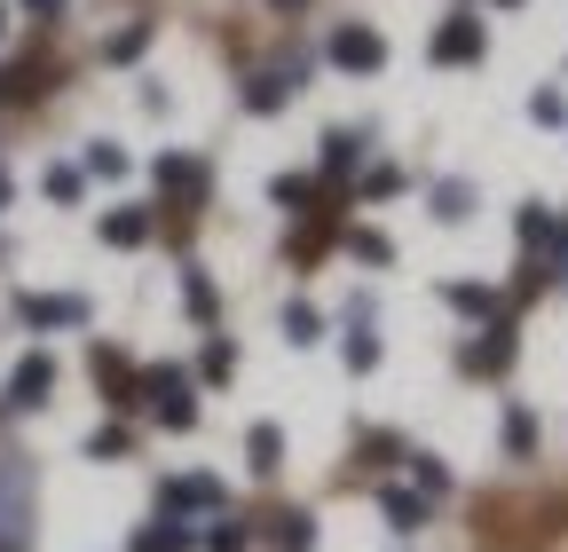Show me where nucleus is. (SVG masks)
I'll list each match as a JSON object with an SVG mask.
<instances>
[{
    "label": "nucleus",
    "instance_id": "obj_33",
    "mask_svg": "<svg viewBox=\"0 0 568 552\" xmlns=\"http://www.w3.org/2000/svg\"><path fill=\"white\" fill-rule=\"evenodd\" d=\"M529 111H537V126H560V119H568V103H560V95H552V88H545V95H537V103H529Z\"/></svg>",
    "mask_w": 568,
    "mask_h": 552
},
{
    "label": "nucleus",
    "instance_id": "obj_36",
    "mask_svg": "<svg viewBox=\"0 0 568 552\" xmlns=\"http://www.w3.org/2000/svg\"><path fill=\"white\" fill-rule=\"evenodd\" d=\"M0 40H9V0H0Z\"/></svg>",
    "mask_w": 568,
    "mask_h": 552
},
{
    "label": "nucleus",
    "instance_id": "obj_5",
    "mask_svg": "<svg viewBox=\"0 0 568 552\" xmlns=\"http://www.w3.org/2000/svg\"><path fill=\"white\" fill-rule=\"evenodd\" d=\"M17 324L24 331H80L88 324V293H24L17 300Z\"/></svg>",
    "mask_w": 568,
    "mask_h": 552
},
{
    "label": "nucleus",
    "instance_id": "obj_9",
    "mask_svg": "<svg viewBox=\"0 0 568 552\" xmlns=\"http://www.w3.org/2000/svg\"><path fill=\"white\" fill-rule=\"evenodd\" d=\"M159 214V205H111V214H103V245H151V222Z\"/></svg>",
    "mask_w": 568,
    "mask_h": 552
},
{
    "label": "nucleus",
    "instance_id": "obj_21",
    "mask_svg": "<svg viewBox=\"0 0 568 552\" xmlns=\"http://www.w3.org/2000/svg\"><path fill=\"white\" fill-rule=\"evenodd\" d=\"M142 48H151V24H119V32L103 40V63H134Z\"/></svg>",
    "mask_w": 568,
    "mask_h": 552
},
{
    "label": "nucleus",
    "instance_id": "obj_13",
    "mask_svg": "<svg viewBox=\"0 0 568 552\" xmlns=\"http://www.w3.org/2000/svg\"><path fill=\"white\" fill-rule=\"evenodd\" d=\"M293 103V72H253L245 80V111H284Z\"/></svg>",
    "mask_w": 568,
    "mask_h": 552
},
{
    "label": "nucleus",
    "instance_id": "obj_6",
    "mask_svg": "<svg viewBox=\"0 0 568 552\" xmlns=\"http://www.w3.org/2000/svg\"><path fill=\"white\" fill-rule=\"evenodd\" d=\"M159 505L166 513H222V481H213V473H182V481L159 490Z\"/></svg>",
    "mask_w": 568,
    "mask_h": 552
},
{
    "label": "nucleus",
    "instance_id": "obj_32",
    "mask_svg": "<svg viewBox=\"0 0 568 552\" xmlns=\"http://www.w3.org/2000/svg\"><path fill=\"white\" fill-rule=\"evenodd\" d=\"M205 552H245V529H237V521H222V529L205 536Z\"/></svg>",
    "mask_w": 568,
    "mask_h": 552
},
{
    "label": "nucleus",
    "instance_id": "obj_30",
    "mask_svg": "<svg viewBox=\"0 0 568 552\" xmlns=\"http://www.w3.org/2000/svg\"><path fill=\"white\" fill-rule=\"evenodd\" d=\"M88 458H126V435H119V427H103V435H88Z\"/></svg>",
    "mask_w": 568,
    "mask_h": 552
},
{
    "label": "nucleus",
    "instance_id": "obj_4",
    "mask_svg": "<svg viewBox=\"0 0 568 552\" xmlns=\"http://www.w3.org/2000/svg\"><path fill=\"white\" fill-rule=\"evenodd\" d=\"M48 395H55V356H48V348H32V356H17L9 387H0V410H9V419H24V410H40Z\"/></svg>",
    "mask_w": 568,
    "mask_h": 552
},
{
    "label": "nucleus",
    "instance_id": "obj_35",
    "mask_svg": "<svg viewBox=\"0 0 568 552\" xmlns=\"http://www.w3.org/2000/svg\"><path fill=\"white\" fill-rule=\"evenodd\" d=\"M9 197H17V174H9V166H0V214H9Z\"/></svg>",
    "mask_w": 568,
    "mask_h": 552
},
{
    "label": "nucleus",
    "instance_id": "obj_23",
    "mask_svg": "<svg viewBox=\"0 0 568 552\" xmlns=\"http://www.w3.org/2000/svg\"><path fill=\"white\" fill-rule=\"evenodd\" d=\"M80 166H88V174H103V182H119V174H126V151H119V143H88V159H80Z\"/></svg>",
    "mask_w": 568,
    "mask_h": 552
},
{
    "label": "nucleus",
    "instance_id": "obj_7",
    "mask_svg": "<svg viewBox=\"0 0 568 552\" xmlns=\"http://www.w3.org/2000/svg\"><path fill=\"white\" fill-rule=\"evenodd\" d=\"M481 48H489L481 17H450V24L435 32V63H481Z\"/></svg>",
    "mask_w": 568,
    "mask_h": 552
},
{
    "label": "nucleus",
    "instance_id": "obj_27",
    "mask_svg": "<svg viewBox=\"0 0 568 552\" xmlns=\"http://www.w3.org/2000/svg\"><path fill=\"white\" fill-rule=\"evenodd\" d=\"M355 260H364V268H387V260H395V245H387L379 229H355Z\"/></svg>",
    "mask_w": 568,
    "mask_h": 552
},
{
    "label": "nucleus",
    "instance_id": "obj_26",
    "mask_svg": "<svg viewBox=\"0 0 568 552\" xmlns=\"http://www.w3.org/2000/svg\"><path fill=\"white\" fill-rule=\"evenodd\" d=\"M506 450H514V458L537 450V419H529V410H506Z\"/></svg>",
    "mask_w": 568,
    "mask_h": 552
},
{
    "label": "nucleus",
    "instance_id": "obj_19",
    "mask_svg": "<svg viewBox=\"0 0 568 552\" xmlns=\"http://www.w3.org/2000/svg\"><path fill=\"white\" fill-rule=\"evenodd\" d=\"M245 458H253V473H276V466H284V435H276V427H253V435H245Z\"/></svg>",
    "mask_w": 568,
    "mask_h": 552
},
{
    "label": "nucleus",
    "instance_id": "obj_10",
    "mask_svg": "<svg viewBox=\"0 0 568 552\" xmlns=\"http://www.w3.org/2000/svg\"><path fill=\"white\" fill-rule=\"evenodd\" d=\"M458 364H466L474 379H497V371L514 364V331H506V324H489V331H481V348H466Z\"/></svg>",
    "mask_w": 568,
    "mask_h": 552
},
{
    "label": "nucleus",
    "instance_id": "obj_34",
    "mask_svg": "<svg viewBox=\"0 0 568 552\" xmlns=\"http://www.w3.org/2000/svg\"><path fill=\"white\" fill-rule=\"evenodd\" d=\"M24 9H32L40 24H55V17H63V0H24Z\"/></svg>",
    "mask_w": 568,
    "mask_h": 552
},
{
    "label": "nucleus",
    "instance_id": "obj_37",
    "mask_svg": "<svg viewBox=\"0 0 568 552\" xmlns=\"http://www.w3.org/2000/svg\"><path fill=\"white\" fill-rule=\"evenodd\" d=\"M268 9H301V0H268Z\"/></svg>",
    "mask_w": 568,
    "mask_h": 552
},
{
    "label": "nucleus",
    "instance_id": "obj_22",
    "mask_svg": "<svg viewBox=\"0 0 568 552\" xmlns=\"http://www.w3.org/2000/svg\"><path fill=\"white\" fill-rule=\"evenodd\" d=\"M379 513H387V521H395V529H403V536H410V529H418V521H426V505H418V498H410V490H379Z\"/></svg>",
    "mask_w": 568,
    "mask_h": 552
},
{
    "label": "nucleus",
    "instance_id": "obj_11",
    "mask_svg": "<svg viewBox=\"0 0 568 552\" xmlns=\"http://www.w3.org/2000/svg\"><path fill=\"white\" fill-rule=\"evenodd\" d=\"M316 166H324V174H355V166H364V134H355V126H332L324 151H316Z\"/></svg>",
    "mask_w": 568,
    "mask_h": 552
},
{
    "label": "nucleus",
    "instance_id": "obj_8",
    "mask_svg": "<svg viewBox=\"0 0 568 552\" xmlns=\"http://www.w3.org/2000/svg\"><path fill=\"white\" fill-rule=\"evenodd\" d=\"M205 182H213L205 159H190V151H166V159H159V190H166V197H205Z\"/></svg>",
    "mask_w": 568,
    "mask_h": 552
},
{
    "label": "nucleus",
    "instance_id": "obj_3",
    "mask_svg": "<svg viewBox=\"0 0 568 552\" xmlns=\"http://www.w3.org/2000/svg\"><path fill=\"white\" fill-rule=\"evenodd\" d=\"M142 395H151V410H159V427H197V387L174 371V364H151L134 379Z\"/></svg>",
    "mask_w": 568,
    "mask_h": 552
},
{
    "label": "nucleus",
    "instance_id": "obj_18",
    "mask_svg": "<svg viewBox=\"0 0 568 552\" xmlns=\"http://www.w3.org/2000/svg\"><path fill=\"white\" fill-rule=\"evenodd\" d=\"M284 339H293V348H316V339H324V316H316L308 300H293V308H284Z\"/></svg>",
    "mask_w": 568,
    "mask_h": 552
},
{
    "label": "nucleus",
    "instance_id": "obj_38",
    "mask_svg": "<svg viewBox=\"0 0 568 552\" xmlns=\"http://www.w3.org/2000/svg\"><path fill=\"white\" fill-rule=\"evenodd\" d=\"M497 9H521V0H497Z\"/></svg>",
    "mask_w": 568,
    "mask_h": 552
},
{
    "label": "nucleus",
    "instance_id": "obj_39",
    "mask_svg": "<svg viewBox=\"0 0 568 552\" xmlns=\"http://www.w3.org/2000/svg\"><path fill=\"white\" fill-rule=\"evenodd\" d=\"M0 260H9V245H0Z\"/></svg>",
    "mask_w": 568,
    "mask_h": 552
},
{
    "label": "nucleus",
    "instance_id": "obj_16",
    "mask_svg": "<svg viewBox=\"0 0 568 552\" xmlns=\"http://www.w3.org/2000/svg\"><path fill=\"white\" fill-rule=\"evenodd\" d=\"M364 316H372V300H355V331H347V371H372V364H379V339H372V324H364Z\"/></svg>",
    "mask_w": 568,
    "mask_h": 552
},
{
    "label": "nucleus",
    "instance_id": "obj_1",
    "mask_svg": "<svg viewBox=\"0 0 568 552\" xmlns=\"http://www.w3.org/2000/svg\"><path fill=\"white\" fill-rule=\"evenodd\" d=\"M0 552H32V458H0Z\"/></svg>",
    "mask_w": 568,
    "mask_h": 552
},
{
    "label": "nucleus",
    "instance_id": "obj_12",
    "mask_svg": "<svg viewBox=\"0 0 568 552\" xmlns=\"http://www.w3.org/2000/svg\"><path fill=\"white\" fill-rule=\"evenodd\" d=\"M40 190H48V205H80V197H88V166H71V159H55V166L40 174Z\"/></svg>",
    "mask_w": 568,
    "mask_h": 552
},
{
    "label": "nucleus",
    "instance_id": "obj_31",
    "mask_svg": "<svg viewBox=\"0 0 568 552\" xmlns=\"http://www.w3.org/2000/svg\"><path fill=\"white\" fill-rule=\"evenodd\" d=\"M268 197H276V205H308V174H284Z\"/></svg>",
    "mask_w": 568,
    "mask_h": 552
},
{
    "label": "nucleus",
    "instance_id": "obj_24",
    "mask_svg": "<svg viewBox=\"0 0 568 552\" xmlns=\"http://www.w3.org/2000/svg\"><path fill=\"white\" fill-rule=\"evenodd\" d=\"M443 300H450L458 316H489V308H497V293H489V285H450Z\"/></svg>",
    "mask_w": 568,
    "mask_h": 552
},
{
    "label": "nucleus",
    "instance_id": "obj_14",
    "mask_svg": "<svg viewBox=\"0 0 568 552\" xmlns=\"http://www.w3.org/2000/svg\"><path fill=\"white\" fill-rule=\"evenodd\" d=\"M126 552H190V529H182L174 513H159L142 536H126Z\"/></svg>",
    "mask_w": 568,
    "mask_h": 552
},
{
    "label": "nucleus",
    "instance_id": "obj_15",
    "mask_svg": "<svg viewBox=\"0 0 568 552\" xmlns=\"http://www.w3.org/2000/svg\"><path fill=\"white\" fill-rule=\"evenodd\" d=\"M182 308H190L197 324L222 316V293H213V276H205V268H182Z\"/></svg>",
    "mask_w": 568,
    "mask_h": 552
},
{
    "label": "nucleus",
    "instance_id": "obj_17",
    "mask_svg": "<svg viewBox=\"0 0 568 552\" xmlns=\"http://www.w3.org/2000/svg\"><path fill=\"white\" fill-rule=\"evenodd\" d=\"M284 253H293V268H308L316 253H332V222H301V229H293V245H284Z\"/></svg>",
    "mask_w": 568,
    "mask_h": 552
},
{
    "label": "nucleus",
    "instance_id": "obj_20",
    "mask_svg": "<svg viewBox=\"0 0 568 552\" xmlns=\"http://www.w3.org/2000/svg\"><path fill=\"white\" fill-rule=\"evenodd\" d=\"M474 214V182H435V222H466Z\"/></svg>",
    "mask_w": 568,
    "mask_h": 552
},
{
    "label": "nucleus",
    "instance_id": "obj_2",
    "mask_svg": "<svg viewBox=\"0 0 568 552\" xmlns=\"http://www.w3.org/2000/svg\"><path fill=\"white\" fill-rule=\"evenodd\" d=\"M324 63H332V72H347V80H372V72H387V40H379L372 24H332Z\"/></svg>",
    "mask_w": 568,
    "mask_h": 552
},
{
    "label": "nucleus",
    "instance_id": "obj_25",
    "mask_svg": "<svg viewBox=\"0 0 568 552\" xmlns=\"http://www.w3.org/2000/svg\"><path fill=\"white\" fill-rule=\"evenodd\" d=\"M308 536H316V529H308V513H284L268 544H276V552H308Z\"/></svg>",
    "mask_w": 568,
    "mask_h": 552
},
{
    "label": "nucleus",
    "instance_id": "obj_28",
    "mask_svg": "<svg viewBox=\"0 0 568 552\" xmlns=\"http://www.w3.org/2000/svg\"><path fill=\"white\" fill-rule=\"evenodd\" d=\"M395 190H403V166H372L364 174V197H395Z\"/></svg>",
    "mask_w": 568,
    "mask_h": 552
},
{
    "label": "nucleus",
    "instance_id": "obj_29",
    "mask_svg": "<svg viewBox=\"0 0 568 552\" xmlns=\"http://www.w3.org/2000/svg\"><path fill=\"white\" fill-rule=\"evenodd\" d=\"M230 364H237L230 339H205V379H230Z\"/></svg>",
    "mask_w": 568,
    "mask_h": 552
}]
</instances>
